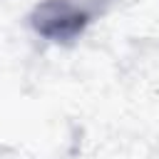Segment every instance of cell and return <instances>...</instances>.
<instances>
[{"instance_id": "6da1fadb", "label": "cell", "mask_w": 159, "mask_h": 159, "mask_svg": "<svg viewBox=\"0 0 159 159\" xmlns=\"http://www.w3.org/2000/svg\"><path fill=\"white\" fill-rule=\"evenodd\" d=\"M104 12V0H40L27 15L30 30L50 45H75Z\"/></svg>"}]
</instances>
